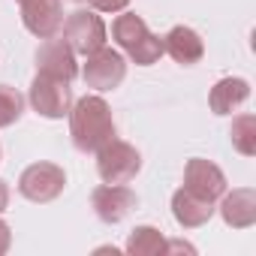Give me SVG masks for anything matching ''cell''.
<instances>
[{
    "label": "cell",
    "instance_id": "6da1fadb",
    "mask_svg": "<svg viewBox=\"0 0 256 256\" xmlns=\"http://www.w3.org/2000/svg\"><path fill=\"white\" fill-rule=\"evenodd\" d=\"M70 136L82 154H96L106 142L114 139V118L102 96L88 94L70 108Z\"/></svg>",
    "mask_w": 256,
    "mask_h": 256
},
{
    "label": "cell",
    "instance_id": "7a4b0ae2",
    "mask_svg": "<svg viewBox=\"0 0 256 256\" xmlns=\"http://www.w3.org/2000/svg\"><path fill=\"white\" fill-rule=\"evenodd\" d=\"M112 36L126 54H130V60L139 64V66H151V64H157L166 54L163 52V40L157 34H151L148 24L142 22V16H136V12L118 16L114 24H112Z\"/></svg>",
    "mask_w": 256,
    "mask_h": 256
},
{
    "label": "cell",
    "instance_id": "3957f363",
    "mask_svg": "<svg viewBox=\"0 0 256 256\" xmlns=\"http://www.w3.org/2000/svg\"><path fill=\"white\" fill-rule=\"evenodd\" d=\"M139 169H142V154L130 142L112 139L96 151V172L106 184H126L139 175Z\"/></svg>",
    "mask_w": 256,
    "mask_h": 256
},
{
    "label": "cell",
    "instance_id": "277c9868",
    "mask_svg": "<svg viewBox=\"0 0 256 256\" xmlns=\"http://www.w3.org/2000/svg\"><path fill=\"white\" fill-rule=\"evenodd\" d=\"M64 42L76 54H94L96 48L106 46V22L94 10H76L64 22Z\"/></svg>",
    "mask_w": 256,
    "mask_h": 256
},
{
    "label": "cell",
    "instance_id": "5b68a950",
    "mask_svg": "<svg viewBox=\"0 0 256 256\" xmlns=\"http://www.w3.org/2000/svg\"><path fill=\"white\" fill-rule=\"evenodd\" d=\"M64 184H66V175L60 166L54 163H34L22 172L18 178V193L30 202H52L64 193Z\"/></svg>",
    "mask_w": 256,
    "mask_h": 256
},
{
    "label": "cell",
    "instance_id": "8992f818",
    "mask_svg": "<svg viewBox=\"0 0 256 256\" xmlns=\"http://www.w3.org/2000/svg\"><path fill=\"white\" fill-rule=\"evenodd\" d=\"M30 106L36 114L42 118H64L70 114L72 108V90H70V82L64 78H52V76H40L34 78L30 84Z\"/></svg>",
    "mask_w": 256,
    "mask_h": 256
},
{
    "label": "cell",
    "instance_id": "52a82bcc",
    "mask_svg": "<svg viewBox=\"0 0 256 256\" xmlns=\"http://www.w3.org/2000/svg\"><path fill=\"white\" fill-rule=\"evenodd\" d=\"M84 84L88 88H96V90H114L124 76H126V60L120 52L114 48H96L94 54H88V64H84Z\"/></svg>",
    "mask_w": 256,
    "mask_h": 256
},
{
    "label": "cell",
    "instance_id": "ba28073f",
    "mask_svg": "<svg viewBox=\"0 0 256 256\" xmlns=\"http://www.w3.org/2000/svg\"><path fill=\"white\" fill-rule=\"evenodd\" d=\"M18 6H22L24 28L34 36H40V40L58 36V30L64 28V6H60V0H18Z\"/></svg>",
    "mask_w": 256,
    "mask_h": 256
},
{
    "label": "cell",
    "instance_id": "9c48e42d",
    "mask_svg": "<svg viewBox=\"0 0 256 256\" xmlns=\"http://www.w3.org/2000/svg\"><path fill=\"white\" fill-rule=\"evenodd\" d=\"M90 205L102 223H120L136 208V193L124 184H102L90 193Z\"/></svg>",
    "mask_w": 256,
    "mask_h": 256
},
{
    "label": "cell",
    "instance_id": "30bf717a",
    "mask_svg": "<svg viewBox=\"0 0 256 256\" xmlns=\"http://www.w3.org/2000/svg\"><path fill=\"white\" fill-rule=\"evenodd\" d=\"M36 72L40 76H52V78H64V82H72L78 76V66H76V52L64 42V40H46L40 48H36Z\"/></svg>",
    "mask_w": 256,
    "mask_h": 256
},
{
    "label": "cell",
    "instance_id": "8fae6325",
    "mask_svg": "<svg viewBox=\"0 0 256 256\" xmlns=\"http://www.w3.org/2000/svg\"><path fill=\"white\" fill-rule=\"evenodd\" d=\"M184 187L193 190L196 196L208 199V202H217V199L226 193V175H223L211 160L193 157V160L184 166Z\"/></svg>",
    "mask_w": 256,
    "mask_h": 256
},
{
    "label": "cell",
    "instance_id": "7c38bea8",
    "mask_svg": "<svg viewBox=\"0 0 256 256\" xmlns=\"http://www.w3.org/2000/svg\"><path fill=\"white\" fill-rule=\"evenodd\" d=\"M163 52H166L175 64L190 66V64H199V60H202L205 42H202V36H199L193 28L178 24V28H172V30L163 36Z\"/></svg>",
    "mask_w": 256,
    "mask_h": 256
},
{
    "label": "cell",
    "instance_id": "4fadbf2b",
    "mask_svg": "<svg viewBox=\"0 0 256 256\" xmlns=\"http://www.w3.org/2000/svg\"><path fill=\"white\" fill-rule=\"evenodd\" d=\"M220 217L232 229H247L256 223V193L250 187H238L232 193L220 196Z\"/></svg>",
    "mask_w": 256,
    "mask_h": 256
},
{
    "label": "cell",
    "instance_id": "5bb4252c",
    "mask_svg": "<svg viewBox=\"0 0 256 256\" xmlns=\"http://www.w3.org/2000/svg\"><path fill=\"white\" fill-rule=\"evenodd\" d=\"M172 214H175V220H178L184 229H199V226H205V223L211 220L214 202H208V199L196 196L193 190L181 187V190H175V196H172Z\"/></svg>",
    "mask_w": 256,
    "mask_h": 256
},
{
    "label": "cell",
    "instance_id": "9a60e30c",
    "mask_svg": "<svg viewBox=\"0 0 256 256\" xmlns=\"http://www.w3.org/2000/svg\"><path fill=\"white\" fill-rule=\"evenodd\" d=\"M247 96H250V84H247L244 78L226 76V78H220V82L211 88L208 102H211V112H214V114H232L241 102H247Z\"/></svg>",
    "mask_w": 256,
    "mask_h": 256
},
{
    "label": "cell",
    "instance_id": "2e32d148",
    "mask_svg": "<svg viewBox=\"0 0 256 256\" xmlns=\"http://www.w3.org/2000/svg\"><path fill=\"white\" fill-rule=\"evenodd\" d=\"M126 253L130 256H157L166 253V238L154 226H136L126 238Z\"/></svg>",
    "mask_w": 256,
    "mask_h": 256
},
{
    "label": "cell",
    "instance_id": "e0dca14e",
    "mask_svg": "<svg viewBox=\"0 0 256 256\" xmlns=\"http://www.w3.org/2000/svg\"><path fill=\"white\" fill-rule=\"evenodd\" d=\"M229 139H232V148L244 157H253L256 154V118L253 114H238L232 120V130H229Z\"/></svg>",
    "mask_w": 256,
    "mask_h": 256
},
{
    "label": "cell",
    "instance_id": "ac0fdd59",
    "mask_svg": "<svg viewBox=\"0 0 256 256\" xmlns=\"http://www.w3.org/2000/svg\"><path fill=\"white\" fill-rule=\"evenodd\" d=\"M24 112V96L10 88V84H0V130L4 126H12Z\"/></svg>",
    "mask_w": 256,
    "mask_h": 256
},
{
    "label": "cell",
    "instance_id": "d6986e66",
    "mask_svg": "<svg viewBox=\"0 0 256 256\" xmlns=\"http://www.w3.org/2000/svg\"><path fill=\"white\" fill-rule=\"evenodd\" d=\"M94 6V12H124L130 6V0H88Z\"/></svg>",
    "mask_w": 256,
    "mask_h": 256
},
{
    "label": "cell",
    "instance_id": "ffe728a7",
    "mask_svg": "<svg viewBox=\"0 0 256 256\" xmlns=\"http://www.w3.org/2000/svg\"><path fill=\"white\" fill-rule=\"evenodd\" d=\"M10 244H12V232H10V226L4 220H0V256L10 250Z\"/></svg>",
    "mask_w": 256,
    "mask_h": 256
},
{
    "label": "cell",
    "instance_id": "44dd1931",
    "mask_svg": "<svg viewBox=\"0 0 256 256\" xmlns=\"http://www.w3.org/2000/svg\"><path fill=\"white\" fill-rule=\"evenodd\" d=\"M6 205H10V184L0 178V214L6 211Z\"/></svg>",
    "mask_w": 256,
    "mask_h": 256
},
{
    "label": "cell",
    "instance_id": "7402d4cb",
    "mask_svg": "<svg viewBox=\"0 0 256 256\" xmlns=\"http://www.w3.org/2000/svg\"><path fill=\"white\" fill-rule=\"evenodd\" d=\"M166 250H187V253H193V247L184 244V241H172V244H166Z\"/></svg>",
    "mask_w": 256,
    "mask_h": 256
},
{
    "label": "cell",
    "instance_id": "603a6c76",
    "mask_svg": "<svg viewBox=\"0 0 256 256\" xmlns=\"http://www.w3.org/2000/svg\"><path fill=\"white\" fill-rule=\"evenodd\" d=\"M76 4H82V0H76Z\"/></svg>",
    "mask_w": 256,
    "mask_h": 256
}]
</instances>
